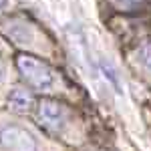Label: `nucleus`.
<instances>
[{"instance_id": "f257e3e1", "label": "nucleus", "mask_w": 151, "mask_h": 151, "mask_svg": "<svg viewBox=\"0 0 151 151\" xmlns=\"http://www.w3.org/2000/svg\"><path fill=\"white\" fill-rule=\"evenodd\" d=\"M16 67L20 70V75L24 77V81L38 91H47L55 85V73L50 70L48 65H45L38 58L20 55L16 58Z\"/></svg>"}, {"instance_id": "f03ea898", "label": "nucleus", "mask_w": 151, "mask_h": 151, "mask_svg": "<svg viewBox=\"0 0 151 151\" xmlns=\"http://www.w3.org/2000/svg\"><path fill=\"white\" fill-rule=\"evenodd\" d=\"M0 145L6 151H38V143L32 133L18 125L0 127Z\"/></svg>"}, {"instance_id": "7ed1b4c3", "label": "nucleus", "mask_w": 151, "mask_h": 151, "mask_svg": "<svg viewBox=\"0 0 151 151\" xmlns=\"http://www.w3.org/2000/svg\"><path fill=\"white\" fill-rule=\"evenodd\" d=\"M38 117L47 127L58 129L65 123V107L52 99H42L38 103Z\"/></svg>"}, {"instance_id": "20e7f679", "label": "nucleus", "mask_w": 151, "mask_h": 151, "mask_svg": "<svg viewBox=\"0 0 151 151\" xmlns=\"http://www.w3.org/2000/svg\"><path fill=\"white\" fill-rule=\"evenodd\" d=\"M4 32L10 36L14 42L18 45H30L35 40V30L30 24H26L24 20H10L4 26Z\"/></svg>"}, {"instance_id": "39448f33", "label": "nucleus", "mask_w": 151, "mask_h": 151, "mask_svg": "<svg viewBox=\"0 0 151 151\" xmlns=\"http://www.w3.org/2000/svg\"><path fill=\"white\" fill-rule=\"evenodd\" d=\"M8 105H10L14 111H30V107L35 105L32 95L24 89H14L8 95Z\"/></svg>"}, {"instance_id": "423d86ee", "label": "nucleus", "mask_w": 151, "mask_h": 151, "mask_svg": "<svg viewBox=\"0 0 151 151\" xmlns=\"http://www.w3.org/2000/svg\"><path fill=\"white\" fill-rule=\"evenodd\" d=\"M139 57H141V60H143V65L151 70V40H145V42L141 45Z\"/></svg>"}, {"instance_id": "0eeeda50", "label": "nucleus", "mask_w": 151, "mask_h": 151, "mask_svg": "<svg viewBox=\"0 0 151 151\" xmlns=\"http://www.w3.org/2000/svg\"><path fill=\"white\" fill-rule=\"evenodd\" d=\"M115 2L121 8H137V6H141V4L147 2V0H115Z\"/></svg>"}, {"instance_id": "6e6552de", "label": "nucleus", "mask_w": 151, "mask_h": 151, "mask_svg": "<svg viewBox=\"0 0 151 151\" xmlns=\"http://www.w3.org/2000/svg\"><path fill=\"white\" fill-rule=\"evenodd\" d=\"M4 75H6V69H4V63L0 58V81H4Z\"/></svg>"}, {"instance_id": "1a4fd4ad", "label": "nucleus", "mask_w": 151, "mask_h": 151, "mask_svg": "<svg viewBox=\"0 0 151 151\" xmlns=\"http://www.w3.org/2000/svg\"><path fill=\"white\" fill-rule=\"evenodd\" d=\"M6 2H8V0H0V10H2V8L6 6Z\"/></svg>"}]
</instances>
